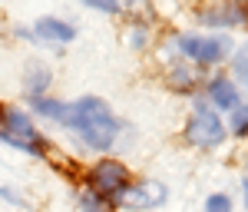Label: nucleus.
<instances>
[{"instance_id": "6", "label": "nucleus", "mask_w": 248, "mask_h": 212, "mask_svg": "<svg viewBox=\"0 0 248 212\" xmlns=\"http://www.w3.org/2000/svg\"><path fill=\"white\" fill-rule=\"evenodd\" d=\"M162 199H166V186H162V182H136V186H129L116 202H119L123 209H153Z\"/></svg>"}, {"instance_id": "19", "label": "nucleus", "mask_w": 248, "mask_h": 212, "mask_svg": "<svg viewBox=\"0 0 248 212\" xmlns=\"http://www.w3.org/2000/svg\"><path fill=\"white\" fill-rule=\"evenodd\" d=\"M242 189H245V206H248V179H245V186H242Z\"/></svg>"}, {"instance_id": "17", "label": "nucleus", "mask_w": 248, "mask_h": 212, "mask_svg": "<svg viewBox=\"0 0 248 212\" xmlns=\"http://www.w3.org/2000/svg\"><path fill=\"white\" fill-rule=\"evenodd\" d=\"M83 7H90V10H103V14H119V10H123V3H116V0H86Z\"/></svg>"}, {"instance_id": "4", "label": "nucleus", "mask_w": 248, "mask_h": 212, "mask_svg": "<svg viewBox=\"0 0 248 212\" xmlns=\"http://www.w3.org/2000/svg\"><path fill=\"white\" fill-rule=\"evenodd\" d=\"M0 139L14 149H23L30 156H43L46 146H43V136L33 130L30 116L23 110H3V130H0Z\"/></svg>"}, {"instance_id": "18", "label": "nucleus", "mask_w": 248, "mask_h": 212, "mask_svg": "<svg viewBox=\"0 0 248 212\" xmlns=\"http://www.w3.org/2000/svg\"><path fill=\"white\" fill-rule=\"evenodd\" d=\"M129 33H133L129 43H133L136 50H139V47H146V30H142V27H136V30H129Z\"/></svg>"}, {"instance_id": "9", "label": "nucleus", "mask_w": 248, "mask_h": 212, "mask_svg": "<svg viewBox=\"0 0 248 212\" xmlns=\"http://www.w3.org/2000/svg\"><path fill=\"white\" fill-rule=\"evenodd\" d=\"M199 17H202V23H209V27H232V23H242L245 20V10H238L235 3H222V7L202 10Z\"/></svg>"}, {"instance_id": "5", "label": "nucleus", "mask_w": 248, "mask_h": 212, "mask_svg": "<svg viewBox=\"0 0 248 212\" xmlns=\"http://www.w3.org/2000/svg\"><path fill=\"white\" fill-rule=\"evenodd\" d=\"M86 189L106 196V199H119V196L129 189V169L119 159H103V163H96L93 169H90Z\"/></svg>"}, {"instance_id": "8", "label": "nucleus", "mask_w": 248, "mask_h": 212, "mask_svg": "<svg viewBox=\"0 0 248 212\" xmlns=\"http://www.w3.org/2000/svg\"><path fill=\"white\" fill-rule=\"evenodd\" d=\"M205 97H209V103L215 106V110H235V106L242 103V99H238V86H235L232 80H225V77L209 80Z\"/></svg>"}, {"instance_id": "11", "label": "nucleus", "mask_w": 248, "mask_h": 212, "mask_svg": "<svg viewBox=\"0 0 248 212\" xmlns=\"http://www.w3.org/2000/svg\"><path fill=\"white\" fill-rule=\"evenodd\" d=\"M33 113H40L43 119H57V123H66V116H70V103H60V99L40 97V99H33Z\"/></svg>"}, {"instance_id": "2", "label": "nucleus", "mask_w": 248, "mask_h": 212, "mask_svg": "<svg viewBox=\"0 0 248 212\" xmlns=\"http://www.w3.org/2000/svg\"><path fill=\"white\" fill-rule=\"evenodd\" d=\"M225 123L218 119V113H212V106L205 99H195V110H192L189 123H186V143L192 146H199V149H215V146H222L225 143Z\"/></svg>"}, {"instance_id": "13", "label": "nucleus", "mask_w": 248, "mask_h": 212, "mask_svg": "<svg viewBox=\"0 0 248 212\" xmlns=\"http://www.w3.org/2000/svg\"><path fill=\"white\" fill-rule=\"evenodd\" d=\"M192 70L186 66V63H172V70H169V83L175 86V90H192Z\"/></svg>"}, {"instance_id": "14", "label": "nucleus", "mask_w": 248, "mask_h": 212, "mask_svg": "<svg viewBox=\"0 0 248 212\" xmlns=\"http://www.w3.org/2000/svg\"><path fill=\"white\" fill-rule=\"evenodd\" d=\"M232 70H235V77L242 80V83H248V40L235 50V60H232Z\"/></svg>"}, {"instance_id": "15", "label": "nucleus", "mask_w": 248, "mask_h": 212, "mask_svg": "<svg viewBox=\"0 0 248 212\" xmlns=\"http://www.w3.org/2000/svg\"><path fill=\"white\" fill-rule=\"evenodd\" d=\"M232 133L235 136L248 133V103H238V106L232 110Z\"/></svg>"}, {"instance_id": "12", "label": "nucleus", "mask_w": 248, "mask_h": 212, "mask_svg": "<svg viewBox=\"0 0 248 212\" xmlns=\"http://www.w3.org/2000/svg\"><path fill=\"white\" fill-rule=\"evenodd\" d=\"M79 212H109V199L93 189H79Z\"/></svg>"}, {"instance_id": "3", "label": "nucleus", "mask_w": 248, "mask_h": 212, "mask_svg": "<svg viewBox=\"0 0 248 212\" xmlns=\"http://www.w3.org/2000/svg\"><path fill=\"white\" fill-rule=\"evenodd\" d=\"M175 50L186 60H195L202 66H215L229 57L232 40L225 33H179L175 37Z\"/></svg>"}, {"instance_id": "7", "label": "nucleus", "mask_w": 248, "mask_h": 212, "mask_svg": "<svg viewBox=\"0 0 248 212\" xmlns=\"http://www.w3.org/2000/svg\"><path fill=\"white\" fill-rule=\"evenodd\" d=\"M33 37L46 40V43H70L77 37V27L66 23V20H57V17H40L37 27H33Z\"/></svg>"}, {"instance_id": "10", "label": "nucleus", "mask_w": 248, "mask_h": 212, "mask_svg": "<svg viewBox=\"0 0 248 212\" xmlns=\"http://www.w3.org/2000/svg\"><path fill=\"white\" fill-rule=\"evenodd\" d=\"M46 86H50V70H46V66H37V63H33V66L27 70V77H23V90H27V93H30L33 99H40Z\"/></svg>"}, {"instance_id": "1", "label": "nucleus", "mask_w": 248, "mask_h": 212, "mask_svg": "<svg viewBox=\"0 0 248 212\" xmlns=\"http://www.w3.org/2000/svg\"><path fill=\"white\" fill-rule=\"evenodd\" d=\"M66 126L90 146V149H109L119 136V119L113 110L103 103L99 97H83L77 103H70V116Z\"/></svg>"}, {"instance_id": "16", "label": "nucleus", "mask_w": 248, "mask_h": 212, "mask_svg": "<svg viewBox=\"0 0 248 212\" xmlns=\"http://www.w3.org/2000/svg\"><path fill=\"white\" fill-rule=\"evenodd\" d=\"M235 206H232V199L225 193H212L209 199H205V212H232Z\"/></svg>"}, {"instance_id": "20", "label": "nucleus", "mask_w": 248, "mask_h": 212, "mask_svg": "<svg viewBox=\"0 0 248 212\" xmlns=\"http://www.w3.org/2000/svg\"><path fill=\"white\" fill-rule=\"evenodd\" d=\"M0 123H3V110H0Z\"/></svg>"}]
</instances>
